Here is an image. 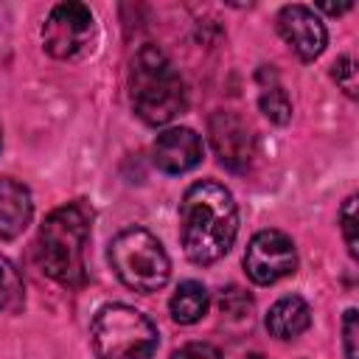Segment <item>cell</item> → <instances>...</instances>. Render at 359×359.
<instances>
[{
  "mask_svg": "<svg viewBox=\"0 0 359 359\" xmlns=\"http://www.w3.org/2000/svg\"><path fill=\"white\" fill-rule=\"evenodd\" d=\"M278 22V34L283 36V42L303 59L311 62L325 50L328 42V31L323 25V20L317 17L314 8L309 6H283L275 17Z\"/></svg>",
  "mask_w": 359,
  "mask_h": 359,
  "instance_id": "cell-9",
  "label": "cell"
},
{
  "mask_svg": "<svg viewBox=\"0 0 359 359\" xmlns=\"http://www.w3.org/2000/svg\"><path fill=\"white\" fill-rule=\"evenodd\" d=\"M93 208L84 199L67 202L45 216L36 236V261L48 278L62 286H81L87 280L84 250L90 241Z\"/></svg>",
  "mask_w": 359,
  "mask_h": 359,
  "instance_id": "cell-2",
  "label": "cell"
},
{
  "mask_svg": "<svg viewBox=\"0 0 359 359\" xmlns=\"http://www.w3.org/2000/svg\"><path fill=\"white\" fill-rule=\"evenodd\" d=\"M208 135H210V146L224 168L241 174L252 165L255 135L247 126V121H241L236 112H224V109L213 112L208 121Z\"/></svg>",
  "mask_w": 359,
  "mask_h": 359,
  "instance_id": "cell-8",
  "label": "cell"
},
{
  "mask_svg": "<svg viewBox=\"0 0 359 359\" xmlns=\"http://www.w3.org/2000/svg\"><path fill=\"white\" fill-rule=\"evenodd\" d=\"M208 306H210V294H208V289H205L199 280H185V283H180L177 292L171 294V303H168L171 317H174V323H180V325H191V323L202 320L205 311H208Z\"/></svg>",
  "mask_w": 359,
  "mask_h": 359,
  "instance_id": "cell-13",
  "label": "cell"
},
{
  "mask_svg": "<svg viewBox=\"0 0 359 359\" xmlns=\"http://www.w3.org/2000/svg\"><path fill=\"white\" fill-rule=\"evenodd\" d=\"M339 227H342V236H345V244H348V252L351 258L359 255V241H356V196H348L342 202V210H339Z\"/></svg>",
  "mask_w": 359,
  "mask_h": 359,
  "instance_id": "cell-18",
  "label": "cell"
},
{
  "mask_svg": "<svg viewBox=\"0 0 359 359\" xmlns=\"http://www.w3.org/2000/svg\"><path fill=\"white\" fill-rule=\"evenodd\" d=\"M129 98L137 118L151 126H163L185 109V84L174 62L157 45H143L132 56Z\"/></svg>",
  "mask_w": 359,
  "mask_h": 359,
  "instance_id": "cell-3",
  "label": "cell"
},
{
  "mask_svg": "<svg viewBox=\"0 0 359 359\" xmlns=\"http://www.w3.org/2000/svg\"><path fill=\"white\" fill-rule=\"evenodd\" d=\"M205 157L202 137L188 126H174L157 135L151 146V160L163 174H185L196 168Z\"/></svg>",
  "mask_w": 359,
  "mask_h": 359,
  "instance_id": "cell-10",
  "label": "cell"
},
{
  "mask_svg": "<svg viewBox=\"0 0 359 359\" xmlns=\"http://www.w3.org/2000/svg\"><path fill=\"white\" fill-rule=\"evenodd\" d=\"M171 359H222V356H219V351H216L213 345H208V342H188V345H182L180 351H174Z\"/></svg>",
  "mask_w": 359,
  "mask_h": 359,
  "instance_id": "cell-20",
  "label": "cell"
},
{
  "mask_svg": "<svg viewBox=\"0 0 359 359\" xmlns=\"http://www.w3.org/2000/svg\"><path fill=\"white\" fill-rule=\"evenodd\" d=\"M258 104H261V112H264L272 123H278V126L289 123V118H292V101H289V95H286L283 87H278V84L264 87Z\"/></svg>",
  "mask_w": 359,
  "mask_h": 359,
  "instance_id": "cell-15",
  "label": "cell"
},
{
  "mask_svg": "<svg viewBox=\"0 0 359 359\" xmlns=\"http://www.w3.org/2000/svg\"><path fill=\"white\" fill-rule=\"evenodd\" d=\"M219 309L227 320H250L252 314V297L247 292H241L238 286H227L219 294Z\"/></svg>",
  "mask_w": 359,
  "mask_h": 359,
  "instance_id": "cell-16",
  "label": "cell"
},
{
  "mask_svg": "<svg viewBox=\"0 0 359 359\" xmlns=\"http://www.w3.org/2000/svg\"><path fill=\"white\" fill-rule=\"evenodd\" d=\"M359 314L356 309H348L342 317V348H345V359H359Z\"/></svg>",
  "mask_w": 359,
  "mask_h": 359,
  "instance_id": "cell-19",
  "label": "cell"
},
{
  "mask_svg": "<svg viewBox=\"0 0 359 359\" xmlns=\"http://www.w3.org/2000/svg\"><path fill=\"white\" fill-rule=\"evenodd\" d=\"M238 236V208L233 194L213 182H194L180 202V241L188 261L208 266L224 258Z\"/></svg>",
  "mask_w": 359,
  "mask_h": 359,
  "instance_id": "cell-1",
  "label": "cell"
},
{
  "mask_svg": "<svg viewBox=\"0 0 359 359\" xmlns=\"http://www.w3.org/2000/svg\"><path fill=\"white\" fill-rule=\"evenodd\" d=\"M311 325V309L303 297L286 294L266 314V331L278 339H297Z\"/></svg>",
  "mask_w": 359,
  "mask_h": 359,
  "instance_id": "cell-12",
  "label": "cell"
},
{
  "mask_svg": "<svg viewBox=\"0 0 359 359\" xmlns=\"http://www.w3.org/2000/svg\"><path fill=\"white\" fill-rule=\"evenodd\" d=\"M25 306V286L14 264L0 255V311L3 314H17Z\"/></svg>",
  "mask_w": 359,
  "mask_h": 359,
  "instance_id": "cell-14",
  "label": "cell"
},
{
  "mask_svg": "<svg viewBox=\"0 0 359 359\" xmlns=\"http://www.w3.org/2000/svg\"><path fill=\"white\" fill-rule=\"evenodd\" d=\"M0 143H3V137H0Z\"/></svg>",
  "mask_w": 359,
  "mask_h": 359,
  "instance_id": "cell-22",
  "label": "cell"
},
{
  "mask_svg": "<svg viewBox=\"0 0 359 359\" xmlns=\"http://www.w3.org/2000/svg\"><path fill=\"white\" fill-rule=\"evenodd\" d=\"M34 216L31 191L14 177H0V238H17Z\"/></svg>",
  "mask_w": 359,
  "mask_h": 359,
  "instance_id": "cell-11",
  "label": "cell"
},
{
  "mask_svg": "<svg viewBox=\"0 0 359 359\" xmlns=\"http://www.w3.org/2000/svg\"><path fill=\"white\" fill-rule=\"evenodd\" d=\"M297 250L294 241L280 230H261L250 238L244 252V272L258 286H272L280 278L294 275Z\"/></svg>",
  "mask_w": 359,
  "mask_h": 359,
  "instance_id": "cell-7",
  "label": "cell"
},
{
  "mask_svg": "<svg viewBox=\"0 0 359 359\" xmlns=\"http://www.w3.org/2000/svg\"><path fill=\"white\" fill-rule=\"evenodd\" d=\"M95 17L84 3H59L42 25V45L53 59H79L93 50Z\"/></svg>",
  "mask_w": 359,
  "mask_h": 359,
  "instance_id": "cell-6",
  "label": "cell"
},
{
  "mask_svg": "<svg viewBox=\"0 0 359 359\" xmlns=\"http://www.w3.org/2000/svg\"><path fill=\"white\" fill-rule=\"evenodd\" d=\"M244 359H266V356H261V353H250V356H244Z\"/></svg>",
  "mask_w": 359,
  "mask_h": 359,
  "instance_id": "cell-21",
  "label": "cell"
},
{
  "mask_svg": "<svg viewBox=\"0 0 359 359\" xmlns=\"http://www.w3.org/2000/svg\"><path fill=\"white\" fill-rule=\"evenodd\" d=\"M331 79L339 84V90H345L348 98H356V62H353V56H339L331 65Z\"/></svg>",
  "mask_w": 359,
  "mask_h": 359,
  "instance_id": "cell-17",
  "label": "cell"
},
{
  "mask_svg": "<svg viewBox=\"0 0 359 359\" xmlns=\"http://www.w3.org/2000/svg\"><path fill=\"white\" fill-rule=\"evenodd\" d=\"M109 264L121 283L140 294L160 292L171 275V261L163 244L143 227H126L112 238Z\"/></svg>",
  "mask_w": 359,
  "mask_h": 359,
  "instance_id": "cell-5",
  "label": "cell"
},
{
  "mask_svg": "<svg viewBox=\"0 0 359 359\" xmlns=\"http://www.w3.org/2000/svg\"><path fill=\"white\" fill-rule=\"evenodd\" d=\"M90 342L98 359H151L160 345V334L137 309L109 303L95 311Z\"/></svg>",
  "mask_w": 359,
  "mask_h": 359,
  "instance_id": "cell-4",
  "label": "cell"
}]
</instances>
